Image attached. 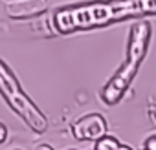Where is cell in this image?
I'll use <instances>...</instances> for the list:
<instances>
[{
  "label": "cell",
  "mask_w": 156,
  "mask_h": 150,
  "mask_svg": "<svg viewBox=\"0 0 156 150\" xmlns=\"http://www.w3.org/2000/svg\"><path fill=\"white\" fill-rule=\"evenodd\" d=\"M145 15H156V0H101L57 9L53 24L59 33H70Z\"/></svg>",
  "instance_id": "6da1fadb"
},
{
  "label": "cell",
  "mask_w": 156,
  "mask_h": 150,
  "mask_svg": "<svg viewBox=\"0 0 156 150\" xmlns=\"http://www.w3.org/2000/svg\"><path fill=\"white\" fill-rule=\"evenodd\" d=\"M0 95L9 104V108L26 123L28 128H31L37 134L46 132L48 128V119L41 112V108L28 97V94L20 88L19 79L11 68L0 59Z\"/></svg>",
  "instance_id": "7a4b0ae2"
},
{
  "label": "cell",
  "mask_w": 156,
  "mask_h": 150,
  "mask_svg": "<svg viewBox=\"0 0 156 150\" xmlns=\"http://www.w3.org/2000/svg\"><path fill=\"white\" fill-rule=\"evenodd\" d=\"M138 70H140V64L138 62H132V60L125 59V62L118 68V71L110 77V81L103 86L101 99L107 104H118L123 99L125 92L129 90L130 83L134 81Z\"/></svg>",
  "instance_id": "3957f363"
},
{
  "label": "cell",
  "mask_w": 156,
  "mask_h": 150,
  "mask_svg": "<svg viewBox=\"0 0 156 150\" xmlns=\"http://www.w3.org/2000/svg\"><path fill=\"white\" fill-rule=\"evenodd\" d=\"M72 134L79 141H99L108 134L107 119L101 114H87L72 124Z\"/></svg>",
  "instance_id": "277c9868"
},
{
  "label": "cell",
  "mask_w": 156,
  "mask_h": 150,
  "mask_svg": "<svg viewBox=\"0 0 156 150\" xmlns=\"http://www.w3.org/2000/svg\"><path fill=\"white\" fill-rule=\"evenodd\" d=\"M151 42V24L147 20L134 22L129 31V44H127V59L132 62L141 64L147 55Z\"/></svg>",
  "instance_id": "5b68a950"
},
{
  "label": "cell",
  "mask_w": 156,
  "mask_h": 150,
  "mask_svg": "<svg viewBox=\"0 0 156 150\" xmlns=\"http://www.w3.org/2000/svg\"><path fill=\"white\" fill-rule=\"evenodd\" d=\"M119 145L121 143L118 141V137L107 134L105 137H101L99 141H96V150H118Z\"/></svg>",
  "instance_id": "8992f818"
},
{
  "label": "cell",
  "mask_w": 156,
  "mask_h": 150,
  "mask_svg": "<svg viewBox=\"0 0 156 150\" xmlns=\"http://www.w3.org/2000/svg\"><path fill=\"white\" fill-rule=\"evenodd\" d=\"M145 150H156V135L147 137V141H145Z\"/></svg>",
  "instance_id": "52a82bcc"
},
{
  "label": "cell",
  "mask_w": 156,
  "mask_h": 150,
  "mask_svg": "<svg viewBox=\"0 0 156 150\" xmlns=\"http://www.w3.org/2000/svg\"><path fill=\"white\" fill-rule=\"evenodd\" d=\"M6 139H8V128H6L4 123H0V145H2Z\"/></svg>",
  "instance_id": "ba28073f"
},
{
  "label": "cell",
  "mask_w": 156,
  "mask_h": 150,
  "mask_svg": "<svg viewBox=\"0 0 156 150\" xmlns=\"http://www.w3.org/2000/svg\"><path fill=\"white\" fill-rule=\"evenodd\" d=\"M35 150H55V148H53L51 145H39Z\"/></svg>",
  "instance_id": "9c48e42d"
},
{
  "label": "cell",
  "mask_w": 156,
  "mask_h": 150,
  "mask_svg": "<svg viewBox=\"0 0 156 150\" xmlns=\"http://www.w3.org/2000/svg\"><path fill=\"white\" fill-rule=\"evenodd\" d=\"M118 150H132V148H130V146H127V145H119V148H118Z\"/></svg>",
  "instance_id": "30bf717a"
},
{
  "label": "cell",
  "mask_w": 156,
  "mask_h": 150,
  "mask_svg": "<svg viewBox=\"0 0 156 150\" xmlns=\"http://www.w3.org/2000/svg\"><path fill=\"white\" fill-rule=\"evenodd\" d=\"M72 150H75V148H72Z\"/></svg>",
  "instance_id": "8fae6325"
}]
</instances>
